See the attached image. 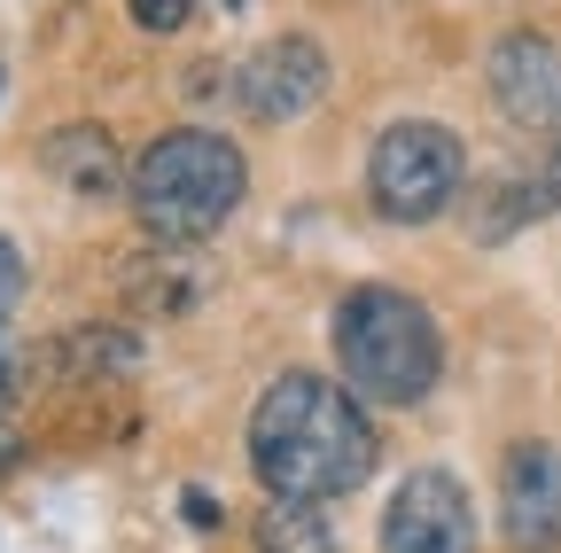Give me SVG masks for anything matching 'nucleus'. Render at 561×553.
<instances>
[{"instance_id":"f257e3e1","label":"nucleus","mask_w":561,"mask_h":553,"mask_svg":"<svg viewBox=\"0 0 561 553\" xmlns=\"http://www.w3.org/2000/svg\"><path fill=\"white\" fill-rule=\"evenodd\" d=\"M250 468L273 499H343L375 475V422L367 405L328 375H280L250 413Z\"/></svg>"},{"instance_id":"f03ea898","label":"nucleus","mask_w":561,"mask_h":553,"mask_svg":"<svg viewBox=\"0 0 561 553\" xmlns=\"http://www.w3.org/2000/svg\"><path fill=\"white\" fill-rule=\"evenodd\" d=\"M250 195V164L234 141L203 125H180V133H157L133 164V211L157 242L187 250V242H210Z\"/></svg>"},{"instance_id":"7ed1b4c3","label":"nucleus","mask_w":561,"mask_h":553,"mask_svg":"<svg viewBox=\"0 0 561 553\" xmlns=\"http://www.w3.org/2000/svg\"><path fill=\"white\" fill-rule=\"evenodd\" d=\"M335 367L359 405H421L445 375V335L405 289H351L335 304Z\"/></svg>"},{"instance_id":"20e7f679","label":"nucleus","mask_w":561,"mask_h":553,"mask_svg":"<svg viewBox=\"0 0 561 553\" xmlns=\"http://www.w3.org/2000/svg\"><path fill=\"white\" fill-rule=\"evenodd\" d=\"M460 180H468L460 133L453 125H430V117L390 125L382 141H375V157H367V195H375V211L398 219V227L437 219L445 203L460 195Z\"/></svg>"},{"instance_id":"39448f33","label":"nucleus","mask_w":561,"mask_h":553,"mask_svg":"<svg viewBox=\"0 0 561 553\" xmlns=\"http://www.w3.org/2000/svg\"><path fill=\"white\" fill-rule=\"evenodd\" d=\"M382 553H476V507L460 475L413 468L382 507Z\"/></svg>"},{"instance_id":"423d86ee","label":"nucleus","mask_w":561,"mask_h":553,"mask_svg":"<svg viewBox=\"0 0 561 553\" xmlns=\"http://www.w3.org/2000/svg\"><path fill=\"white\" fill-rule=\"evenodd\" d=\"M320 94H328V55L312 39H297V32L289 39H265L234 71V102L250 117H265V125H289V117L320 110Z\"/></svg>"},{"instance_id":"0eeeda50","label":"nucleus","mask_w":561,"mask_h":553,"mask_svg":"<svg viewBox=\"0 0 561 553\" xmlns=\"http://www.w3.org/2000/svg\"><path fill=\"white\" fill-rule=\"evenodd\" d=\"M491 102H500L523 133H561V47L546 32H507L483 62Z\"/></svg>"},{"instance_id":"6e6552de","label":"nucleus","mask_w":561,"mask_h":553,"mask_svg":"<svg viewBox=\"0 0 561 553\" xmlns=\"http://www.w3.org/2000/svg\"><path fill=\"white\" fill-rule=\"evenodd\" d=\"M500 522L515 553H561V452L515 445L500 468Z\"/></svg>"},{"instance_id":"1a4fd4ad","label":"nucleus","mask_w":561,"mask_h":553,"mask_svg":"<svg viewBox=\"0 0 561 553\" xmlns=\"http://www.w3.org/2000/svg\"><path fill=\"white\" fill-rule=\"evenodd\" d=\"M39 164L79 195V203H110L117 187H125V164H117V141L102 125H62V133H47L39 141Z\"/></svg>"},{"instance_id":"9d476101","label":"nucleus","mask_w":561,"mask_h":553,"mask_svg":"<svg viewBox=\"0 0 561 553\" xmlns=\"http://www.w3.org/2000/svg\"><path fill=\"white\" fill-rule=\"evenodd\" d=\"M250 530H257V553H335L328 515H320V507H305V499H273Z\"/></svg>"},{"instance_id":"9b49d317","label":"nucleus","mask_w":561,"mask_h":553,"mask_svg":"<svg viewBox=\"0 0 561 553\" xmlns=\"http://www.w3.org/2000/svg\"><path fill=\"white\" fill-rule=\"evenodd\" d=\"M538 211H553L546 203V187L538 180H500L491 195H476V242H500V234H515V227H530Z\"/></svg>"},{"instance_id":"f8f14e48","label":"nucleus","mask_w":561,"mask_h":553,"mask_svg":"<svg viewBox=\"0 0 561 553\" xmlns=\"http://www.w3.org/2000/svg\"><path fill=\"white\" fill-rule=\"evenodd\" d=\"M24 375H32V359H24V343L0 327V413H9L16 398H24Z\"/></svg>"},{"instance_id":"ddd939ff","label":"nucleus","mask_w":561,"mask_h":553,"mask_svg":"<svg viewBox=\"0 0 561 553\" xmlns=\"http://www.w3.org/2000/svg\"><path fill=\"white\" fill-rule=\"evenodd\" d=\"M125 9H133V24H140V32H180L195 0H125Z\"/></svg>"},{"instance_id":"4468645a","label":"nucleus","mask_w":561,"mask_h":553,"mask_svg":"<svg viewBox=\"0 0 561 553\" xmlns=\"http://www.w3.org/2000/svg\"><path fill=\"white\" fill-rule=\"evenodd\" d=\"M16 297H24V257H16V242L0 234V320L16 312Z\"/></svg>"},{"instance_id":"2eb2a0df","label":"nucleus","mask_w":561,"mask_h":553,"mask_svg":"<svg viewBox=\"0 0 561 553\" xmlns=\"http://www.w3.org/2000/svg\"><path fill=\"white\" fill-rule=\"evenodd\" d=\"M538 187H546V203L561 211V133H553V149H546V172H538Z\"/></svg>"},{"instance_id":"dca6fc26","label":"nucleus","mask_w":561,"mask_h":553,"mask_svg":"<svg viewBox=\"0 0 561 553\" xmlns=\"http://www.w3.org/2000/svg\"><path fill=\"white\" fill-rule=\"evenodd\" d=\"M187 515H195V530H219V507H210L203 492H187Z\"/></svg>"},{"instance_id":"f3484780","label":"nucleus","mask_w":561,"mask_h":553,"mask_svg":"<svg viewBox=\"0 0 561 553\" xmlns=\"http://www.w3.org/2000/svg\"><path fill=\"white\" fill-rule=\"evenodd\" d=\"M227 9H242V0H227Z\"/></svg>"}]
</instances>
